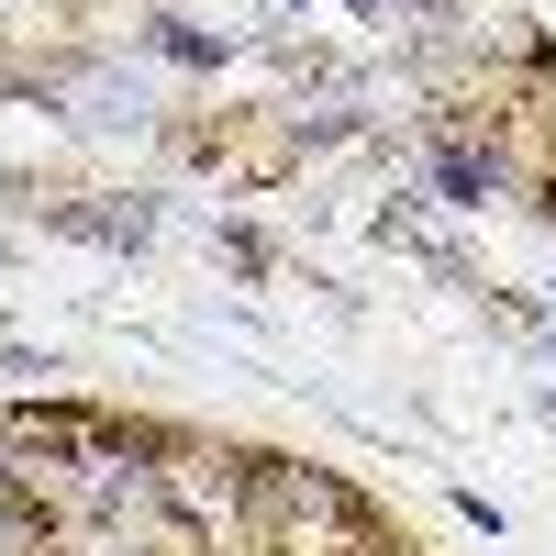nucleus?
Here are the masks:
<instances>
[{
    "label": "nucleus",
    "instance_id": "1",
    "mask_svg": "<svg viewBox=\"0 0 556 556\" xmlns=\"http://www.w3.org/2000/svg\"><path fill=\"white\" fill-rule=\"evenodd\" d=\"M245 556H412V545L390 534V513H379L345 468H312V456H267V445H256Z\"/></svg>",
    "mask_w": 556,
    "mask_h": 556
},
{
    "label": "nucleus",
    "instance_id": "4",
    "mask_svg": "<svg viewBox=\"0 0 556 556\" xmlns=\"http://www.w3.org/2000/svg\"><path fill=\"white\" fill-rule=\"evenodd\" d=\"M134 45L167 56V67H190V78H223V67H235V34H212V23H190V12H146Z\"/></svg>",
    "mask_w": 556,
    "mask_h": 556
},
{
    "label": "nucleus",
    "instance_id": "3",
    "mask_svg": "<svg viewBox=\"0 0 556 556\" xmlns=\"http://www.w3.org/2000/svg\"><path fill=\"white\" fill-rule=\"evenodd\" d=\"M34 212H45V235H78L101 256H146L156 245V201H134V190H67V201H34Z\"/></svg>",
    "mask_w": 556,
    "mask_h": 556
},
{
    "label": "nucleus",
    "instance_id": "5",
    "mask_svg": "<svg viewBox=\"0 0 556 556\" xmlns=\"http://www.w3.org/2000/svg\"><path fill=\"white\" fill-rule=\"evenodd\" d=\"M212 256L235 267V278H267V267H278V245L256 235V223H212Z\"/></svg>",
    "mask_w": 556,
    "mask_h": 556
},
{
    "label": "nucleus",
    "instance_id": "6",
    "mask_svg": "<svg viewBox=\"0 0 556 556\" xmlns=\"http://www.w3.org/2000/svg\"><path fill=\"white\" fill-rule=\"evenodd\" d=\"M523 201H534V223H545V235H556V178H534V190H523Z\"/></svg>",
    "mask_w": 556,
    "mask_h": 556
},
{
    "label": "nucleus",
    "instance_id": "2",
    "mask_svg": "<svg viewBox=\"0 0 556 556\" xmlns=\"http://www.w3.org/2000/svg\"><path fill=\"white\" fill-rule=\"evenodd\" d=\"M424 190L445 212H490L501 190H513V146H501V123L468 134V123H424Z\"/></svg>",
    "mask_w": 556,
    "mask_h": 556
}]
</instances>
